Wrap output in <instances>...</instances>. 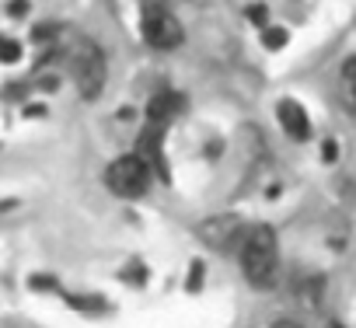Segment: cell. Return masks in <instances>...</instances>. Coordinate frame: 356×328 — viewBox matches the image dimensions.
<instances>
[{
    "instance_id": "obj_2",
    "label": "cell",
    "mask_w": 356,
    "mask_h": 328,
    "mask_svg": "<svg viewBox=\"0 0 356 328\" xmlns=\"http://www.w3.org/2000/svg\"><path fill=\"white\" fill-rule=\"evenodd\" d=\"M154 175H157L154 164L136 150V154H122V157H115V161L108 164L105 182H108V189H112L115 196H122V199H140V196L150 192Z\"/></svg>"
},
{
    "instance_id": "obj_14",
    "label": "cell",
    "mask_w": 356,
    "mask_h": 328,
    "mask_svg": "<svg viewBox=\"0 0 356 328\" xmlns=\"http://www.w3.org/2000/svg\"><path fill=\"white\" fill-rule=\"evenodd\" d=\"M273 328H300V325H297V321H276Z\"/></svg>"
},
{
    "instance_id": "obj_8",
    "label": "cell",
    "mask_w": 356,
    "mask_h": 328,
    "mask_svg": "<svg viewBox=\"0 0 356 328\" xmlns=\"http://www.w3.org/2000/svg\"><path fill=\"white\" fill-rule=\"evenodd\" d=\"M18 60H22V42L0 39V63H18Z\"/></svg>"
},
{
    "instance_id": "obj_7",
    "label": "cell",
    "mask_w": 356,
    "mask_h": 328,
    "mask_svg": "<svg viewBox=\"0 0 356 328\" xmlns=\"http://www.w3.org/2000/svg\"><path fill=\"white\" fill-rule=\"evenodd\" d=\"M182 112H186V98H182V95H178V91H161V95H154L150 105H147V122L171 126Z\"/></svg>"
},
{
    "instance_id": "obj_1",
    "label": "cell",
    "mask_w": 356,
    "mask_h": 328,
    "mask_svg": "<svg viewBox=\"0 0 356 328\" xmlns=\"http://www.w3.org/2000/svg\"><path fill=\"white\" fill-rule=\"evenodd\" d=\"M238 262H241V276L248 279L252 290H269L276 283V269H280L276 231L269 224L248 227L245 238H241V245H238Z\"/></svg>"
},
{
    "instance_id": "obj_11",
    "label": "cell",
    "mask_w": 356,
    "mask_h": 328,
    "mask_svg": "<svg viewBox=\"0 0 356 328\" xmlns=\"http://www.w3.org/2000/svg\"><path fill=\"white\" fill-rule=\"evenodd\" d=\"M342 74H346V81H349V84L356 88V56H349V60H346V67H342Z\"/></svg>"
},
{
    "instance_id": "obj_10",
    "label": "cell",
    "mask_w": 356,
    "mask_h": 328,
    "mask_svg": "<svg viewBox=\"0 0 356 328\" xmlns=\"http://www.w3.org/2000/svg\"><path fill=\"white\" fill-rule=\"evenodd\" d=\"M203 262H193V269H189V290H200L203 286Z\"/></svg>"
},
{
    "instance_id": "obj_6",
    "label": "cell",
    "mask_w": 356,
    "mask_h": 328,
    "mask_svg": "<svg viewBox=\"0 0 356 328\" xmlns=\"http://www.w3.org/2000/svg\"><path fill=\"white\" fill-rule=\"evenodd\" d=\"M276 115H280V126L290 140H307L311 136V119H307V108L293 98H283L276 105Z\"/></svg>"
},
{
    "instance_id": "obj_3",
    "label": "cell",
    "mask_w": 356,
    "mask_h": 328,
    "mask_svg": "<svg viewBox=\"0 0 356 328\" xmlns=\"http://www.w3.org/2000/svg\"><path fill=\"white\" fill-rule=\"evenodd\" d=\"M70 74H74V84L84 98H98L102 88H105V56L95 42H81L70 56Z\"/></svg>"
},
{
    "instance_id": "obj_13",
    "label": "cell",
    "mask_w": 356,
    "mask_h": 328,
    "mask_svg": "<svg viewBox=\"0 0 356 328\" xmlns=\"http://www.w3.org/2000/svg\"><path fill=\"white\" fill-rule=\"evenodd\" d=\"M335 157H339V147L328 140V143H325V161H335Z\"/></svg>"
},
{
    "instance_id": "obj_5",
    "label": "cell",
    "mask_w": 356,
    "mask_h": 328,
    "mask_svg": "<svg viewBox=\"0 0 356 328\" xmlns=\"http://www.w3.org/2000/svg\"><path fill=\"white\" fill-rule=\"evenodd\" d=\"M245 224H241V217H210V220H203L200 224V238L210 245V248H217V252H238V245H241V238H245Z\"/></svg>"
},
{
    "instance_id": "obj_4",
    "label": "cell",
    "mask_w": 356,
    "mask_h": 328,
    "mask_svg": "<svg viewBox=\"0 0 356 328\" xmlns=\"http://www.w3.org/2000/svg\"><path fill=\"white\" fill-rule=\"evenodd\" d=\"M140 32H143L147 46H154V49H175L178 42H182V25H178V18L168 8L154 4V0L143 8Z\"/></svg>"
},
{
    "instance_id": "obj_9",
    "label": "cell",
    "mask_w": 356,
    "mask_h": 328,
    "mask_svg": "<svg viewBox=\"0 0 356 328\" xmlns=\"http://www.w3.org/2000/svg\"><path fill=\"white\" fill-rule=\"evenodd\" d=\"M262 42H266V49H283L286 46V28H266Z\"/></svg>"
},
{
    "instance_id": "obj_12",
    "label": "cell",
    "mask_w": 356,
    "mask_h": 328,
    "mask_svg": "<svg viewBox=\"0 0 356 328\" xmlns=\"http://www.w3.org/2000/svg\"><path fill=\"white\" fill-rule=\"evenodd\" d=\"M248 18H252L255 25H262V22H266V8H262V4H259V8H248Z\"/></svg>"
}]
</instances>
